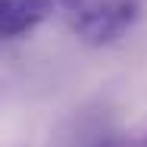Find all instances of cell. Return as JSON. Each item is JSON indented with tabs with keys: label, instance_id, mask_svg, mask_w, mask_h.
Listing matches in <instances>:
<instances>
[{
	"label": "cell",
	"instance_id": "obj_1",
	"mask_svg": "<svg viewBox=\"0 0 147 147\" xmlns=\"http://www.w3.org/2000/svg\"><path fill=\"white\" fill-rule=\"evenodd\" d=\"M57 3L69 28L91 47L119 41L141 16V0H57Z\"/></svg>",
	"mask_w": 147,
	"mask_h": 147
},
{
	"label": "cell",
	"instance_id": "obj_2",
	"mask_svg": "<svg viewBox=\"0 0 147 147\" xmlns=\"http://www.w3.org/2000/svg\"><path fill=\"white\" fill-rule=\"evenodd\" d=\"M57 0H0V41H19L53 16Z\"/></svg>",
	"mask_w": 147,
	"mask_h": 147
}]
</instances>
